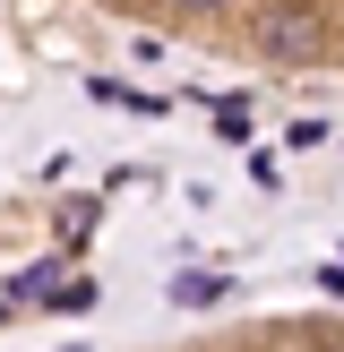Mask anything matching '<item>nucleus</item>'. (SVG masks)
I'll return each mask as SVG.
<instances>
[{"instance_id": "obj_1", "label": "nucleus", "mask_w": 344, "mask_h": 352, "mask_svg": "<svg viewBox=\"0 0 344 352\" xmlns=\"http://www.w3.org/2000/svg\"><path fill=\"white\" fill-rule=\"evenodd\" d=\"M258 52H267V60H310V52H319V17L301 9V0H275V9H258Z\"/></svg>"}, {"instance_id": "obj_2", "label": "nucleus", "mask_w": 344, "mask_h": 352, "mask_svg": "<svg viewBox=\"0 0 344 352\" xmlns=\"http://www.w3.org/2000/svg\"><path fill=\"white\" fill-rule=\"evenodd\" d=\"M52 292H61V267H52V258H34V267L9 284V301H52Z\"/></svg>"}, {"instance_id": "obj_3", "label": "nucleus", "mask_w": 344, "mask_h": 352, "mask_svg": "<svg viewBox=\"0 0 344 352\" xmlns=\"http://www.w3.org/2000/svg\"><path fill=\"white\" fill-rule=\"evenodd\" d=\"M95 223H103L95 198H69V206H61V241H69V250H78V241H95Z\"/></svg>"}, {"instance_id": "obj_4", "label": "nucleus", "mask_w": 344, "mask_h": 352, "mask_svg": "<svg viewBox=\"0 0 344 352\" xmlns=\"http://www.w3.org/2000/svg\"><path fill=\"white\" fill-rule=\"evenodd\" d=\"M172 301H189V309L224 301V275H172Z\"/></svg>"}, {"instance_id": "obj_5", "label": "nucleus", "mask_w": 344, "mask_h": 352, "mask_svg": "<svg viewBox=\"0 0 344 352\" xmlns=\"http://www.w3.org/2000/svg\"><path fill=\"white\" fill-rule=\"evenodd\" d=\"M86 301H95V284H86V275H69V284L52 292V309H86Z\"/></svg>"}, {"instance_id": "obj_6", "label": "nucleus", "mask_w": 344, "mask_h": 352, "mask_svg": "<svg viewBox=\"0 0 344 352\" xmlns=\"http://www.w3.org/2000/svg\"><path fill=\"white\" fill-rule=\"evenodd\" d=\"M172 9H224V0H172Z\"/></svg>"}]
</instances>
